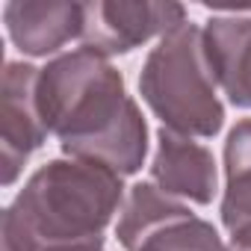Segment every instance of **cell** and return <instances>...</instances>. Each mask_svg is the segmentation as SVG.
I'll return each instance as SVG.
<instances>
[{
  "instance_id": "obj_1",
  "label": "cell",
  "mask_w": 251,
  "mask_h": 251,
  "mask_svg": "<svg viewBox=\"0 0 251 251\" xmlns=\"http://www.w3.org/2000/svg\"><path fill=\"white\" fill-rule=\"evenodd\" d=\"M36 106L65 154L130 175L145 160V118L121 74L92 48H77L39 71Z\"/></svg>"
},
{
  "instance_id": "obj_2",
  "label": "cell",
  "mask_w": 251,
  "mask_h": 251,
  "mask_svg": "<svg viewBox=\"0 0 251 251\" xmlns=\"http://www.w3.org/2000/svg\"><path fill=\"white\" fill-rule=\"evenodd\" d=\"M121 175L92 160L42 166L3 213V251H100Z\"/></svg>"
},
{
  "instance_id": "obj_3",
  "label": "cell",
  "mask_w": 251,
  "mask_h": 251,
  "mask_svg": "<svg viewBox=\"0 0 251 251\" xmlns=\"http://www.w3.org/2000/svg\"><path fill=\"white\" fill-rule=\"evenodd\" d=\"M142 98L183 136H213L222 127L225 109L216 98V80L204 59L201 30L195 24H177L148 53L142 77Z\"/></svg>"
},
{
  "instance_id": "obj_4",
  "label": "cell",
  "mask_w": 251,
  "mask_h": 251,
  "mask_svg": "<svg viewBox=\"0 0 251 251\" xmlns=\"http://www.w3.org/2000/svg\"><path fill=\"white\" fill-rule=\"evenodd\" d=\"M183 24V6L177 3H86L83 6V42L98 53H124L157 33H169Z\"/></svg>"
},
{
  "instance_id": "obj_5",
  "label": "cell",
  "mask_w": 251,
  "mask_h": 251,
  "mask_svg": "<svg viewBox=\"0 0 251 251\" xmlns=\"http://www.w3.org/2000/svg\"><path fill=\"white\" fill-rule=\"evenodd\" d=\"M39 71L24 62H9L3 71V95H0V157H3V183H12L30 154L45 142L48 130L36 106Z\"/></svg>"
},
{
  "instance_id": "obj_6",
  "label": "cell",
  "mask_w": 251,
  "mask_h": 251,
  "mask_svg": "<svg viewBox=\"0 0 251 251\" xmlns=\"http://www.w3.org/2000/svg\"><path fill=\"white\" fill-rule=\"evenodd\" d=\"M213 80L236 106H251V18H213L201 33Z\"/></svg>"
},
{
  "instance_id": "obj_7",
  "label": "cell",
  "mask_w": 251,
  "mask_h": 251,
  "mask_svg": "<svg viewBox=\"0 0 251 251\" xmlns=\"http://www.w3.org/2000/svg\"><path fill=\"white\" fill-rule=\"evenodd\" d=\"M151 175L163 192L183 195L198 204H207L216 189L213 154L204 145L192 142L189 136L166 130V127L160 130V145H157Z\"/></svg>"
},
{
  "instance_id": "obj_8",
  "label": "cell",
  "mask_w": 251,
  "mask_h": 251,
  "mask_svg": "<svg viewBox=\"0 0 251 251\" xmlns=\"http://www.w3.org/2000/svg\"><path fill=\"white\" fill-rule=\"evenodd\" d=\"M6 27L12 42L33 56L53 53L74 36H83L80 3H15L6 6Z\"/></svg>"
},
{
  "instance_id": "obj_9",
  "label": "cell",
  "mask_w": 251,
  "mask_h": 251,
  "mask_svg": "<svg viewBox=\"0 0 251 251\" xmlns=\"http://www.w3.org/2000/svg\"><path fill=\"white\" fill-rule=\"evenodd\" d=\"M227 189L222 201L225 227L233 245H251V118L239 121L225 145Z\"/></svg>"
},
{
  "instance_id": "obj_10",
  "label": "cell",
  "mask_w": 251,
  "mask_h": 251,
  "mask_svg": "<svg viewBox=\"0 0 251 251\" xmlns=\"http://www.w3.org/2000/svg\"><path fill=\"white\" fill-rule=\"evenodd\" d=\"M183 213H189V210L183 204L172 201L163 189H157L151 183H139V186H133L127 204H124V213L118 219V239L127 251H136V245L151 230H157L160 225H166L169 219L183 216Z\"/></svg>"
},
{
  "instance_id": "obj_11",
  "label": "cell",
  "mask_w": 251,
  "mask_h": 251,
  "mask_svg": "<svg viewBox=\"0 0 251 251\" xmlns=\"http://www.w3.org/2000/svg\"><path fill=\"white\" fill-rule=\"evenodd\" d=\"M136 251H225V245L207 222L183 213L151 230L136 245Z\"/></svg>"
},
{
  "instance_id": "obj_12",
  "label": "cell",
  "mask_w": 251,
  "mask_h": 251,
  "mask_svg": "<svg viewBox=\"0 0 251 251\" xmlns=\"http://www.w3.org/2000/svg\"><path fill=\"white\" fill-rule=\"evenodd\" d=\"M233 251H251V245H233Z\"/></svg>"
}]
</instances>
